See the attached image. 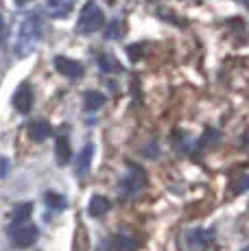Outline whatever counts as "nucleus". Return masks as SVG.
I'll return each instance as SVG.
<instances>
[{
    "label": "nucleus",
    "instance_id": "obj_24",
    "mask_svg": "<svg viewBox=\"0 0 249 251\" xmlns=\"http://www.w3.org/2000/svg\"><path fill=\"white\" fill-rule=\"evenodd\" d=\"M243 251H249V247H247V249H243Z\"/></svg>",
    "mask_w": 249,
    "mask_h": 251
},
{
    "label": "nucleus",
    "instance_id": "obj_21",
    "mask_svg": "<svg viewBox=\"0 0 249 251\" xmlns=\"http://www.w3.org/2000/svg\"><path fill=\"white\" fill-rule=\"evenodd\" d=\"M138 48H140V46H131V48H129V57H131V59H138V57H140V50H138Z\"/></svg>",
    "mask_w": 249,
    "mask_h": 251
},
{
    "label": "nucleus",
    "instance_id": "obj_5",
    "mask_svg": "<svg viewBox=\"0 0 249 251\" xmlns=\"http://www.w3.org/2000/svg\"><path fill=\"white\" fill-rule=\"evenodd\" d=\"M13 107L20 114H28L33 107V88L28 83L18 85V90L13 92Z\"/></svg>",
    "mask_w": 249,
    "mask_h": 251
},
{
    "label": "nucleus",
    "instance_id": "obj_2",
    "mask_svg": "<svg viewBox=\"0 0 249 251\" xmlns=\"http://www.w3.org/2000/svg\"><path fill=\"white\" fill-rule=\"evenodd\" d=\"M103 24H105L103 9H100L94 0H90V2H85V7L81 9V13H79V20H76V33L88 35V33H94V31H99V28H103Z\"/></svg>",
    "mask_w": 249,
    "mask_h": 251
},
{
    "label": "nucleus",
    "instance_id": "obj_1",
    "mask_svg": "<svg viewBox=\"0 0 249 251\" xmlns=\"http://www.w3.org/2000/svg\"><path fill=\"white\" fill-rule=\"evenodd\" d=\"M44 35V22H42L40 11H33L28 13L25 20L20 22L16 33V40H13V48H16V55L18 57H26L33 52L35 44L42 40Z\"/></svg>",
    "mask_w": 249,
    "mask_h": 251
},
{
    "label": "nucleus",
    "instance_id": "obj_22",
    "mask_svg": "<svg viewBox=\"0 0 249 251\" xmlns=\"http://www.w3.org/2000/svg\"><path fill=\"white\" fill-rule=\"evenodd\" d=\"M4 35V20H2V16H0V37Z\"/></svg>",
    "mask_w": 249,
    "mask_h": 251
},
{
    "label": "nucleus",
    "instance_id": "obj_18",
    "mask_svg": "<svg viewBox=\"0 0 249 251\" xmlns=\"http://www.w3.org/2000/svg\"><path fill=\"white\" fill-rule=\"evenodd\" d=\"M123 22L121 20H114L112 24H109V28H107V33H105V37L107 40H121V37L124 35V31H123Z\"/></svg>",
    "mask_w": 249,
    "mask_h": 251
},
{
    "label": "nucleus",
    "instance_id": "obj_4",
    "mask_svg": "<svg viewBox=\"0 0 249 251\" xmlns=\"http://www.w3.org/2000/svg\"><path fill=\"white\" fill-rule=\"evenodd\" d=\"M37 236H40V231L33 223H20V225H9V238L13 240V245L20 249L25 247H31L33 243L37 240Z\"/></svg>",
    "mask_w": 249,
    "mask_h": 251
},
{
    "label": "nucleus",
    "instance_id": "obj_20",
    "mask_svg": "<svg viewBox=\"0 0 249 251\" xmlns=\"http://www.w3.org/2000/svg\"><path fill=\"white\" fill-rule=\"evenodd\" d=\"M7 168H9V162L0 160V177H7Z\"/></svg>",
    "mask_w": 249,
    "mask_h": 251
},
{
    "label": "nucleus",
    "instance_id": "obj_13",
    "mask_svg": "<svg viewBox=\"0 0 249 251\" xmlns=\"http://www.w3.org/2000/svg\"><path fill=\"white\" fill-rule=\"evenodd\" d=\"M31 214H33V203L31 201H26V203H18L16 207H13V212H11V223L13 225L28 223Z\"/></svg>",
    "mask_w": 249,
    "mask_h": 251
},
{
    "label": "nucleus",
    "instance_id": "obj_11",
    "mask_svg": "<svg viewBox=\"0 0 249 251\" xmlns=\"http://www.w3.org/2000/svg\"><path fill=\"white\" fill-rule=\"evenodd\" d=\"M105 105V94H100L97 90H88L83 94V107L85 112H97Z\"/></svg>",
    "mask_w": 249,
    "mask_h": 251
},
{
    "label": "nucleus",
    "instance_id": "obj_17",
    "mask_svg": "<svg viewBox=\"0 0 249 251\" xmlns=\"http://www.w3.org/2000/svg\"><path fill=\"white\" fill-rule=\"evenodd\" d=\"M44 201H46V205L52 207V210H64L66 207V197H61V195H57V192H46L44 195Z\"/></svg>",
    "mask_w": 249,
    "mask_h": 251
},
{
    "label": "nucleus",
    "instance_id": "obj_7",
    "mask_svg": "<svg viewBox=\"0 0 249 251\" xmlns=\"http://www.w3.org/2000/svg\"><path fill=\"white\" fill-rule=\"evenodd\" d=\"M212 240V231L208 229H190L186 234V243L193 251H203Z\"/></svg>",
    "mask_w": 249,
    "mask_h": 251
},
{
    "label": "nucleus",
    "instance_id": "obj_9",
    "mask_svg": "<svg viewBox=\"0 0 249 251\" xmlns=\"http://www.w3.org/2000/svg\"><path fill=\"white\" fill-rule=\"evenodd\" d=\"M28 136L33 142H44L52 136V125L49 120H35V123L28 125Z\"/></svg>",
    "mask_w": 249,
    "mask_h": 251
},
{
    "label": "nucleus",
    "instance_id": "obj_8",
    "mask_svg": "<svg viewBox=\"0 0 249 251\" xmlns=\"http://www.w3.org/2000/svg\"><path fill=\"white\" fill-rule=\"evenodd\" d=\"M92 157H94V147L92 144H85L83 149L79 151L75 162V173L76 177H85L90 173V166H92Z\"/></svg>",
    "mask_w": 249,
    "mask_h": 251
},
{
    "label": "nucleus",
    "instance_id": "obj_23",
    "mask_svg": "<svg viewBox=\"0 0 249 251\" xmlns=\"http://www.w3.org/2000/svg\"><path fill=\"white\" fill-rule=\"evenodd\" d=\"M28 2V0H16V4H18V7H22V4H26Z\"/></svg>",
    "mask_w": 249,
    "mask_h": 251
},
{
    "label": "nucleus",
    "instance_id": "obj_12",
    "mask_svg": "<svg viewBox=\"0 0 249 251\" xmlns=\"http://www.w3.org/2000/svg\"><path fill=\"white\" fill-rule=\"evenodd\" d=\"M112 207V203H109V199L107 197H100V195H94L92 199H90V205H88V214L90 216H103L105 212Z\"/></svg>",
    "mask_w": 249,
    "mask_h": 251
},
{
    "label": "nucleus",
    "instance_id": "obj_19",
    "mask_svg": "<svg viewBox=\"0 0 249 251\" xmlns=\"http://www.w3.org/2000/svg\"><path fill=\"white\" fill-rule=\"evenodd\" d=\"M247 188H249V175L241 177V179H238L236 183H234V192H236V195H241V192H245Z\"/></svg>",
    "mask_w": 249,
    "mask_h": 251
},
{
    "label": "nucleus",
    "instance_id": "obj_16",
    "mask_svg": "<svg viewBox=\"0 0 249 251\" xmlns=\"http://www.w3.org/2000/svg\"><path fill=\"white\" fill-rule=\"evenodd\" d=\"M99 68L109 75V72H121L123 66H121V61H118L114 55H100L99 57Z\"/></svg>",
    "mask_w": 249,
    "mask_h": 251
},
{
    "label": "nucleus",
    "instance_id": "obj_15",
    "mask_svg": "<svg viewBox=\"0 0 249 251\" xmlns=\"http://www.w3.org/2000/svg\"><path fill=\"white\" fill-rule=\"evenodd\" d=\"M70 157H73V149H70L68 138L59 136L57 138V162H59L61 166H66V164L70 162Z\"/></svg>",
    "mask_w": 249,
    "mask_h": 251
},
{
    "label": "nucleus",
    "instance_id": "obj_3",
    "mask_svg": "<svg viewBox=\"0 0 249 251\" xmlns=\"http://www.w3.org/2000/svg\"><path fill=\"white\" fill-rule=\"evenodd\" d=\"M145 186H147V173H145V168L131 164V166H129L127 177H124L123 183H121L123 197H136Z\"/></svg>",
    "mask_w": 249,
    "mask_h": 251
},
{
    "label": "nucleus",
    "instance_id": "obj_14",
    "mask_svg": "<svg viewBox=\"0 0 249 251\" xmlns=\"http://www.w3.org/2000/svg\"><path fill=\"white\" fill-rule=\"evenodd\" d=\"M129 247H131V245H129L127 238H123V236H114V238H105L103 243L99 245L97 251H124Z\"/></svg>",
    "mask_w": 249,
    "mask_h": 251
},
{
    "label": "nucleus",
    "instance_id": "obj_6",
    "mask_svg": "<svg viewBox=\"0 0 249 251\" xmlns=\"http://www.w3.org/2000/svg\"><path fill=\"white\" fill-rule=\"evenodd\" d=\"M55 68L64 76H68V79H79V76H83V66H81L79 61L70 59V57H61V55L55 57Z\"/></svg>",
    "mask_w": 249,
    "mask_h": 251
},
{
    "label": "nucleus",
    "instance_id": "obj_10",
    "mask_svg": "<svg viewBox=\"0 0 249 251\" xmlns=\"http://www.w3.org/2000/svg\"><path fill=\"white\" fill-rule=\"evenodd\" d=\"M75 7V0H46V13L50 18H66Z\"/></svg>",
    "mask_w": 249,
    "mask_h": 251
}]
</instances>
